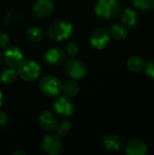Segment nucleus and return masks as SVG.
I'll list each match as a JSON object with an SVG mask.
<instances>
[{
	"instance_id": "f257e3e1",
	"label": "nucleus",
	"mask_w": 154,
	"mask_h": 155,
	"mask_svg": "<svg viewBox=\"0 0 154 155\" xmlns=\"http://www.w3.org/2000/svg\"><path fill=\"white\" fill-rule=\"evenodd\" d=\"M123 10L121 0H97L94 5L96 15L103 19L117 17Z\"/></svg>"
},
{
	"instance_id": "f03ea898",
	"label": "nucleus",
	"mask_w": 154,
	"mask_h": 155,
	"mask_svg": "<svg viewBox=\"0 0 154 155\" xmlns=\"http://www.w3.org/2000/svg\"><path fill=\"white\" fill-rule=\"evenodd\" d=\"M74 32L73 25L67 20H58L53 23L48 28V36L56 42L69 38Z\"/></svg>"
},
{
	"instance_id": "7ed1b4c3",
	"label": "nucleus",
	"mask_w": 154,
	"mask_h": 155,
	"mask_svg": "<svg viewBox=\"0 0 154 155\" xmlns=\"http://www.w3.org/2000/svg\"><path fill=\"white\" fill-rule=\"evenodd\" d=\"M64 72L71 79L80 80L86 75L87 66L82 60L75 57H70L68 60L64 61Z\"/></svg>"
},
{
	"instance_id": "20e7f679",
	"label": "nucleus",
	"mask_w": 154,
	"mask_h": 155,
	"mask_svg": "<svg viewBox=\"0 0 154 155\" xmlns=\"http://www.w3.org/2000/svg\"><path fill=\"white\" fill-rule=\"evenodd\" d=\"M17 68L18 76L27 82L35 81L42 74V68L40 64L34 60L23 61Z\"/></svg>"
},
{
	"instance_id": "39448f33",
	"label": "nucleus",
	"mask_w": 154,
	"mask_h": 155,
	"mask_svg": "<svg viewBox=\"0 0 154 155\" xmlns=\"http://www.w3.org/2000/svg\"><path fill=\"white\" fill-rule=\"evenodd\" d=\"M53 107L55 113L61 117L67 118L70 117L74 111V104L71 97L66 94L56 95L53 102Z\"/></svg>"
},
{
	"instance_id": "423d86ee",
	"label": "nucleus",
	"mask_w": 154,
	"mask_h": 155,
	"mask_svg": "<svg viewBox=\"0 0 154 155\" xmlns=\"http://www.w3.org/2000/svg\"><path fill=\"white\" fill-rule=\"evenodd\" d=\"M62 85L61 81L57 77L52 75L44 77L39 84L41 92L48 97H54L58 95L62 92Z\"/></svg>"
},
{
	"instance_id": "0eeeda50",
	"label": "nucleus",
	"mask_w": 154,
	"mask_h": 155,
	"mask_svg": "<svg viewBox=\"0 0 154 155\" xmlns=\"http://www.w3.org/2000/svg\"><path fill=\"white\" fill-rule=\"evenodd\" d=\"M43 151L49 155L59 154L63 150V143L61 136L57 134H49L43 138Z\"/></svg>"
},
{
	"instance_id": "6e6552de",
	"label": "nucleus",
	"mask_w": 154,
	"mask_h": 155,
	"mask_svg": "<svg viewBox=\"0 0 154 155\" xmlns=\"http://www.w3.org/2000/svg\"><path fill=\"white\" fill-rule=\"evenodd\" d=\"M3 58L8 66L17 68L24 61V53L17 45H10L5 48Z\"/></svg>"
},
{
	"instance_id": "1a4fd4ad",
	"label": "nucleus",
	"mask_w": 154,
	"mask_h": 155,
	"mask_svg": "<svg viewBox=\"0 0 154 155\" xmlns=\"http://www.w3.org/2000/svg\"><path fill=\"white\" fill-rule=\"evenodd\" d=\"M110 38L111 35L107 29L98 28L92 33L90 37V44L93 48L97 50H103L109 44Z\"/></svg>"
},
{
	"instance_id": "9d476101",
	"label": "nucleus",
	"mask_w": 154,
	"mask_h": 155,
	"mask_svg": "<svg viewBox=\"0 0 154 155\" xmlns=\"http://www.w3.org/2000/svg\"><path fill=\"white\" fill-rule=\"evenodd\" d=\"M54 8L53 0H36L32 6V13L37 18H44L52 14Z\"/></svg>"
},
{
	"instance_id": "9b49d317",
	"label": "nucleus",
	"mask_w": 154,
	"mask_h": 155,
	"mask_svg": "<svg viewBox=\"0 0 154 155\" xmlns=\"http://www.w3.org/2000/svg\"><path fill=\"white\" fill-rule=\"evenodd\" d=\"M65 53L58 47H50L44 53V60L50 65H60L65 61Z\"/></svg>"
},
{
	"instance_id": "f8f14e48",
	"label": "nucleus",
	"mask_w": 154,
	"mask_h": 155,
	"mask_svg": "<svg viewBox=\"0 0 154 155\" xmlns=\"http://www.w3.org/2000/svg\"><path fill=\"white\" fill-rule=\"evenodd\" d=\"M37 122L41 129L45 132H52L55 130L58 123L56 117L50 111H43L39 114Z\"/></svg>"
},
{
	"instance_id": "ddd939ff",
	"label": "nucleus",
	"mask_w": 154,
	"mask_h": 155,
	"mask_svg": "<svg viewBox=\"0 0 154 155\" xmlns=\"http://www.w3.org/2000/svg\"><path fill=\"white\" fill-rule=\"evenodd\" d=\"M125 152L129 155H145L148 152L147 145L139 139H131L127 142Z\"/></svg>"
},
{
	"instance_id": "4468645a",
	"label": "nucleus",
	"mask_w": 154,
	"mask_h": 155,
	"mask_svg": "<svg viewBox=\"0 0 154 155\" xmlns=\"http://www.w3.org/2000/svg\"><path fill=\"white\" fill-rule=\"evenodd\" d=\"M121 20L122 23L126 27H134L139 22L138 14L132 8H125L121 12Z\"/></svg>"
},
{
	"instance_id": "2eb2a0df",
	"label": "nucleus",
	"mask_w": 154,
	"mask_h": 155,
	"mask_svg": "<svg viewBox=\"0 0 154 155\" xmlns=\"http://www.w3.org/2000/svg\"><path fill=\"white\" fill-rule=\"evenodd\" d=\"M104 147L111 152H116L123 147V140L116 134H108L103 139Z\"/></svg>"
},
{
	"instance_id": "dca6fc26",
	"label": "nucleus",
	"mask_w": 154,
	"mask_h": 155,
	"mask_svg": "<svg viewBox=\"0 0 154 155\" xmlns=\"http://www.w3.org/2000/svg\"><path fill=\"white\" fill-rule=\"evenodd\" d=\"M18 77V73L15 68L6 67L0 71V83L3 84H13Z\"/></svg>"
},
{
	"instance_id": "f3484780",
	"label": "nucleus",
	"mask_w": 154,
	"mask_h": 155,
	"mask_svg": "<svg viewBox=\"0 0 154 155\" xmlns=\"http://www.w3.org/2000/svg\"><path fill=\"white\" fill-rule=\"evenodd\" d=\"M109 33L112 37H113L116 40H123L126 38L128 35L127 27L123 24H114L110 26Z\"/></svg>"
},
{
	"instance_id": "a211bd4d",
	"label": "nucleus",
	"mask_w": 154,
	"mask_h": 155,
	"mask_svg": "<svg viewBox=\"0 0 154 155\" xmlns=\"http://www.w3.org/2000/svg\"><path fill=\"white\" fill-rule=\"evenodd\" d=\"M26 37L29 41L34 43H38L45 38L44 31L38 26H32L26 31Z\"/></svg>"
},
{
	"instance_id": "6ab92c4d",
	"label": "nucleus",
	"mask_w": 154,
	"mask_h": 155,
	"mask_svg": "<svg viewBox=\"0 0 154 155\" xmlns=\"http://www.w3.org/2000/svg\"><path fill=\"white\" fill-rule=\"evenodd\" d=\"M62 91L64 92V94H66L69 97H74L79 92V84L74 79L67 80L62 85Z\"/></svg>"
},
{
	"instance_id": "aec40b11",
	"label": "nucleus",
	"mask_w": 154,
	"mask_h": 155,
	"mask_svg": "<svg viewBox=\"0 0 154 155\" xmlns=\"http://www.w3.org/2000/svg\"><path fill=\"white\" fill-rule=\"evenodd\" d=\"M144 65H145L144 60L139 56H133L127 62L128 68L134 73H139L143 71L144 68Z\"/></svg>"
},
{
	"instance_id": "412c9836",
	"label": "nucleus",
	"mask_w": 154,
	"mask_h": 155,
	"mask_svg": "<svg viewBox=\"0 0 154 155\" xmlns=\"http://www.w3.org/2000/svg\"><path fill=\"white\" fill-rule=\"evenodd\" d=\"M71 129H72V123L67 119H64L61 122L57 123V125L55 127L56 134L61 137L66 136L70 133Z\"/></svg>"
},
{
	"instance_id": "4be33fe9",
	"label": "nucleus",
	"mask_w": 154,
	"mask_h": 155,
	"mask_svg": "<svg viewBox=\"0 0 154 155\" xmlns=\"http://www.w3.org/2000/svg\"><path fill=\"white\" fill-rule=\"evenodd\" d=\"M64 51L65 54H67L70 57H76L80 53V46L78 43L74 41H69L65 44Z\"/></svg>"
},
{
	"instance_id": "5701e85b",
	"label": "nucleus",
	"mask_w": 154,
	"mask_h": 155,
	"mask_svg": "<svg viewBox=\"0 0 154 155\" xmlns=\"http://www.w3.org/2000/svg\"><path fill=\"white\" fill-rule=\"evenodd\" d=\"M131 1L134 7L141 10L149 11L153 9L154 7V0H131Z\"/></svg>"
},
{
	"instance_id": "b1692460",
	"label": "nucleus",
	"mask_w": 154,
	"mask_h": 155,
	"mask_svg": "<svg viewBox=\"0 0 154 155\" xmlns=\"http://www.w3.org/2000/svg\"><path fill=\"white\" fill-rule=\"evenodd\" d=\"M143 70L148 77L154 79V60H150L145 63Z\"/></svg>"
},
{
	"instance_id": "393cba45",
	"label": "nucleus",
	"mask_w": 154,
	"mask_h": 155,
	"mask_svg": "<svg viewBox=\"0 0 154 155\" xmlns=\"http://www.w3.org/2000/svg\"><path fill=\"white\" fill-rule=\"evenodd\" d=\"M10 44V36L5 32L0 31V49L6 48Z\"/></svg>"
},
{
	"instance_id": "a878e982",
	"label": "nucleus",
	"mask_w": 154,
	"mask_h": 155,
	"mask_svg": "<svg viewBox=\"0 0 154 155\" xmlns=\"http://www.w3.org/2000/svg\"><path fill=\"white\" fill-rule=\"evenodd\" d=\"M8 124V116L5 113L0 112V127H5Z\"/></svg>"
},
{
	"instance_id": "bb28decb",
	"label": "nucleus",
	"mask_w": 154,
	"mask_h": 155,
	"mask_svg": "<svg viewBox=\"0 0 154 155\" xmlns=\"http://www.w3.org/2000/svg\"><path fill=\"white\" fill-rule=\"evenodd\" d=\"M14 154L15 155H18V154L25 155V152H23V151H17V152H15V153H14Z\"/></svg>"
},
{
	"instance_id": "cd10ccee",
	"label": "nucleus",
	"mask_w": 154,
	"mask_h": 155,
	"mask_svg": "<svg viewBox=\"0 0 154 155\" xmlns=\"http://www.w3.org/2000/svg\"><path fill=\"white\" fill-rule=\"evenodd\" d=\"M3 61H4V58H3V54L1 53V50H0V66L2 65L3 64Z\"/></svg>"
},
{
	"instance_id": "c85d7f7f",
	"label": "nucleus",
	"mask_w": 154,
	"mask_h": 155,
	"mask_svg": "<svg viewBox=\"0 0 154 155\" xmlns=\"http://www.w3.org/2000/svg\"><path fill=\"white\" fill-rule=\"evenodd\" d=\"M2 103H3V94H2V93L0 91V107L2 105Z\"/></svg>"
},
{
	"instance_id": "c756f323",
	"label": "nucleus",
	"mask_w": 154,
	"mask_h": 155,
	"mask_svg": "<svg viewBox=\"0 0 154 155\" xmlns=\"http://www.w3.org/2000/svg\"><path fill=\"white\" fill-rule=\"evenodd\" d=\"M153 10H154V7H153Z\"/></svg>"
}]
</instances>
